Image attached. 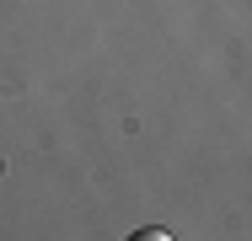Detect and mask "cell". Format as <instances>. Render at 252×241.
Wrapping results in <instances>:
<instances>
[{
  "instance_id": "obj_1",
  "label": "cell",
  "mask_w": 252,
  "mask_h": 241,
  "mask_svg": "<svg viewBox=\"0 0 252 241\" xmlns=\"http://www.w3.org/2000/svg\"><path fill=\"white\" fill-rule=\"evenodd\" d=\"M172 231H161V225H145V231H134V241H166Z\"/></svg>"
}]
</instances>
